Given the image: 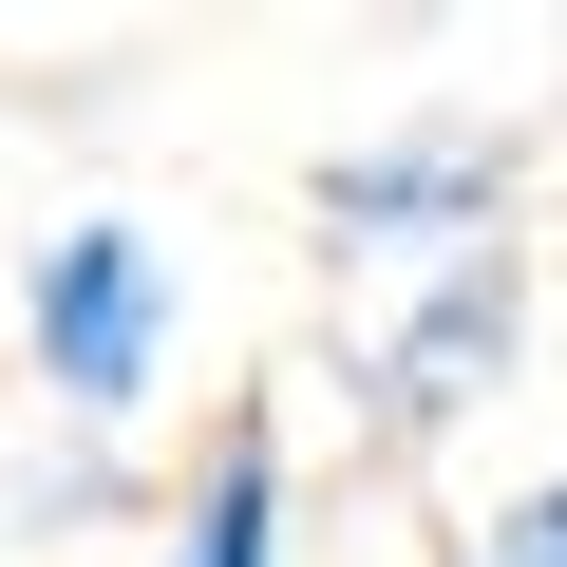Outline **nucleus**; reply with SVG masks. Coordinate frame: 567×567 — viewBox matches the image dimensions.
Listing matches in <instances>:
<instances>
[{
  "instance_id": "3",
  "label": "nucleus",
  "mask_w": 567,
  "mask_h": 567,
  "mask_svg": "<svg viewBox=\"0 0 567 567\" xmlns=\"http://www.w3.org/2000/svg\"><path fill=\"white\" fill-rule=\"evenodd\" d=\"M511 208H529V152H511L492 114H379V133H341V152L303 171V246H322L341 284H416V265L492 246Z\"/></svg>"
},
{
  "instance_id": "6",
  "label": "nucleus",
  "mask_w": 567,
  "mask_h": 567,
  "mask_svg": "<svg viewBox=\"0 0 567 567\" xmlns=\"http://www.w3.org/2000/svg\"><path fill=\"white\" fill-rule=\"evenodd\" d=\"M435 567H492V548H473V529H454V548H435Z\"/></svg>"
},
{
  "instance_id": "1",
  "label": "nucleus",
  "mask_w": 567,
  "mask_h": 567,
  "mask_svg": "<svg viewBox=\"0 0 567 567\" xmlns=\"http://www.w3.org/2000/svg\"><path fill=\"white\" fill-rule=\"evenodd\" d=\"M171 360H189V265H171L152 208H76V227L20 246V379L76 435H133L171 398Z\"/></svg>"
},
{
  "instance_id": "2",
  "label": "nucleus",
  "mask_w": 567,
  "mask_h": 567,
  "mask_svg": "<svg viewBox=\"0 0 567 567\" xmlns=\"http://www.w3.org/2000/svg\"><path fill=\"white\" fill-rule=\"evenodd\" d=\"M511 379H529V227L379 284V322H360V360H341V416H360V454H435V435L492 416Z\"/></svg>"
},
{
  "instance_id": "5",
  "label": "nucleus",
  "mask_w": 567,
  "mask_h": 567,
  "mask_svg": "<svg viewBox=\"0 0 567 567\" xmlns=\"http://www.w3.org/2000/svg\"><path fill=\"white\" fill-rule=\"evenodd\" d=\"M473 548H492V567H567V473H529V492H511Z\"/></svg>"
},
{
  "instance_id": "4",
  "label": "nucleus",
  "mask_w": 567,
  "mask_h": 567,
  "mask_svg": "<svg viewBox=\"0 0 567 567\" xmlns=\"http://www.w3.org/2000/svg\"><path fill=\"white\" fill-rule=\"evenodd\" d=\"M284 548H303V435H284V398H246V416H208L152 567H284Z\"/></svg>"
}]
</instances>
